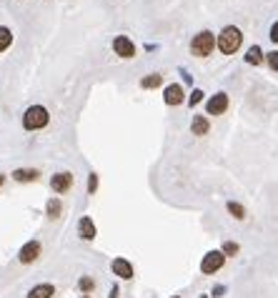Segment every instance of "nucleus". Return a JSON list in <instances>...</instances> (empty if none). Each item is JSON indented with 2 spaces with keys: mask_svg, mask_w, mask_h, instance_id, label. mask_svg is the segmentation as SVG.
Instances as JSON below:
<instances>
[{
  "mask_svg": "<svg viewBox=\"0 0 278 298\" xmlns=\"http://www.w3.org/2000/svg\"><path fill=\"white\" fill-rule=\"evenodd\" d=\"M48 123H50V115H48V110H45L43 105H30V108L25 110V115H23L25 131H40V128H45Z\"/></svg>",
  "mask_w": 278,
  "mask_h": 298,
  "instance_id": "nucleus-2",
  "label": "nucleus"
},
{
  "mask_svg": "<svg viewBox=\"0 0 278 298\" xmlns=\"http://www.w3.org/2000/svg\"><path fill=\"white\" fill-rule=\"evenodd\" d=\"M95 188H98V175L90 173V178H88V193H95Z\"/></svg>",
  "mask_w": 278,
  "mask_h": 298,
  "instance_id": "nucleus-24",
  "label": "nucleus"
},
{
  "mask_svg": "<svg viewBox=\"0 0 278 298\" xmlns=\"http://www.w3.org/2000/svg\"><path fill=\"white\" fill-rule=\"evenodd\" d=\"M171 298H181V296H171Z\"/></svg>",
  "mask_w": 278,
  "mask_h": 298,
  "instance_id": "nucleus-28",
  "label": "nucleus"
},
{
  "mask_svg": "<svg viewBox=\"0 0 278 298\" xmlns=\"http://www.w3.org/2000/svg\"><path fill=\"white\" fill-rule=\"evenodd\" d=\"M113 50H116V55H121V58H136V45H133V40L126 38V35H118V38L113 40Z\"/></svg>",
  "mask_w": 278,
  "mask_h": 298,
  "instance_id": "nucleus-5",
  "label": "nucleus"
},
{
  "mask_svg": "<svg viewBox=\"0 0 278 298\" xmlns=\"http://www.w3.org/2000/svg\"><path fill=\"white\" fill-rule=\"evenodd\" d=\"M61 211H63V203H61L58 198H50V201H48V218H58Z\"/></svg>",
  "mask_w": 278,
  "mask_h": 298,
  "instance_id": "nucleus-19",
  "label": "nucleus"
},
{
  "mask_svg": "<svg viewBox=\"0 0 278 298\" xmlns=\"http://www.w3.org/2000/svg\"><path fill=\"white\" fill-rule=\"evenodd\" d=\"M191 131H193V136H206L210 131V123L206 115H193V123H191Z\"/></svg>",
  "mask_w": 278,
  "mask_h": 298,
  "instance_id": "nucleus-13",
  "label": "nucleus"
},
{
  "mask_svg": "<svg viewBox=\"0 0 278 298\" xmlns=\"http://www.w3.org/2000/svg\"><path fill=\"white\" fill-rule=\"evenodd\" d=\"M163 100H165L168 105H181V103H183V88H181L178 83H171V85L165 88V93H163Z\"/></svg>",
  "mask_w": 278,
  "mask_h": 298,
  "instance_id": "nucleus-10",
  "label": "nucleus"
},
{
  "mask_svg": "<svg viewBox=\"0 0 278 298\" xmlns=\"http://www.w3.org/2000/svg\"><path fill=\"white\" fill-rule=\"evenodd\" d=\"M40 241H28L23 248H20V253H18V261L20 263H33V261H38V256H40Z\"/></svg>",
  "mask_w": 278,
  "mask_h": 298,
  "instance_id": "nucleus-6",
  "label": "nucleus"
},
{
  "mask_svg": "<svg viewBox=\"0 0 278 298\" xmlns=\"http://www.w3.org/2000/svg\"><path fill=\"white\" fill-rule=\"evenodd\" d=\"M110 268H113V273H116L118 278H123V281L133 278V266H131V263H128L126 258H113Z\"/></svg>",
  "mask_w": 278,
  "mask_h": 298,
  "instance_id": "nucleus-8",
  "label": "nucleus"
},
{
  "mask_svg": "<svg viewBox=\"0 0 278 298\" xmlns=\"http://www.w3.org/2000/svg\"><path fill=\"white\" fill-rule=\"evenodd\" d=\"M241 43H243V33L236 25H226L220 30V35H218V50L223 55H233L241 48Z\"/></svg>",
  "mask_w": 278,
  "mask_h": 298,
  "instance_id": "nucleus-1",
  "label": "nucleus"
},
{
  "mask_svg": "<svg viewBox=\"0 0 278 298\" xmlns=\"http://www.w3.org/2000/svg\"><path fill=\"white\" fill-rule=\"evenodd\" d=\"M38 170L35 168H18L15 173H13V178L15 181H20V183H28V181H38Z\"/></svg>",
  "mask_w": 278,
  "mask_h": 298,
  "instance_id": "nucleus-14",
  "label": "nucleus"
},
{
  "mask_svg": "<svg viewBox=\"0 0 278 298\" xmlns=\"http://www.w3.org/2000/svg\"><path fill=\"white\" fill-rule=\"evenodd\" d=\"M160 83H163V75H158V73H150V75H145V78L140 80L143 88H158Z\"/></svg>",
  "mask_w": 278,
  "mask_h": 298,
  "instance_id": "nucleus-18",
  "label": "nucleus"
},
{
  "mask_svg": "<svg viewBox=\"0 0 278 298\" xmlns=\"http://www.w3.org/2000/svg\"><path fill=\"white\" fill-rule=\"evenodd\" d=\"M3 181H5V175H3V173H0V186H3Z\"/></svg>",
  "mask_w": 278,
  "mask_h": 298,
  "instance_id": "nucleus-27",
  "label": "nucleus"
},
{
  "mask_svg": "<svg viewBox=\"0 0 278 298\" xmlns=\"http://www.w3.org/2000/svg\"><path fill=\"white\" fill-rule=\"evenodd\" d=\"M53 296H55V286H50V283H40V286L28 291V298H53Z\"/></svg>",
  "mask_w": 278,
  "mask_h": 298,
  "instance_id": "nucleus-12",
  "label": "nucleus"
},
{
  "mask_svg": "<svg viewBox=\"0 0 278 298\" xmlns=\"http://www.w3.org/2000/svg\"><path fill=\"white\" fill-rule=\"evenodd\" d=\"M266 61H268V66H271L273 71H278V50L268 53V55H266Z\"/></svg>",
  "mask_w": 278,
  "mask_h": 298,
  "instance_id": "nucleus-23",
  "label": "nucleus"
},
{
  "mask_svg": "<svg viewBox=\"0 0 278 298\" xmlns=\"http://www.w3.org/2000/svg\"><path fill=\"white\" fill-rule=\"evenodd\" d=\"M10 43H13V33H10L5 25H0V53H3V50H8V48H10Z\"/></svg>",
  "mask_w": 278,
  "mask_h": 298,
  "instance_id": "nucleus-17",
  "label": "nucleus"
},
{
  "mask_svg": "<svg viewBox=\"0 0 278 298\" xmlns=\"http://www.w3.org/2000/svg\"><path fill=\"white\" fill-rule=\"evenodd\" d=\"M95 223H93V218H88V216H83L80 221H78V235L83 238V241H93L95 238Z\"/></svg>",
  "mask_w": 278,
  "mask_h": 298,
  "instance_id": "nucleus-11",
  "label": "nucleus"
},
{
  "mask_svg": "<svg viewBox=\"0 0 278 298\" xmlns=\"http://www.w3.org/2000/svg\"><path fill=\"white\" fill-rule=\"evenodd\" d=\"M83 298H90V296H83Z\"/></svg>",
  "mask_w": 278,
  "mask_h": 298,
  "instance_id": "nucleus-29",
  "label": "nucleus"
},
{
  "mask_svg": "<svg viewBox=\"0 0 278 298\" xmlns=\"http://www.w3.org/2000/svg\"><path fill=\"white\" fill-rule=\"evenodd\" d=\"M223 263H226V253H223V251H208V253L203 256V261H201V271H203L206 276H213L215 271L223 268Z\"/></svg>",
  "mask_w": 278,
  "mask_h": 298,
  "instance_id": "nucleus-4",
  "label": "nucleus"
},
{
  "mask_svg": "<svg viewBox=\"0 0 278 298\" xmlns=\"http://www.w3.org/2000/svg\"><path fill=\"white\" fill-rule=\"evenodd\" d=\"M246 63H251V66H261V63H263V50H261L258 45L248 48V53H246Z\"/></svg>",
  "mask_w": 278,
  "mask_h": 298,
  "instance_id": "nucleus-15",
  "label": "nucleus"
},
{
  "mask_svg": "<svg viewBox=\"0 0 278 298\" xmlns=\"http://www.w3.org/2000/svg\"><path fill=\"white\" fill-rule=\"evenodd\" d=\"M271 40H273V43H278V20L273 23V25H271Z\"/></svg>",
  "mask_w": 278,
  "mask_h": 298,
  "instance_id": "nucleus-25",
  "label": "nucleus"
},
{
  "mask_svg": "<svg viewBox=\"0 0 278 298\" xmlns=\"http://www.w3.org/2000/svg\"><path fill=\"white\" fill-rule=\"evenodd\" d=\"M70 186H73V173H68V170L53 175V181H50V188H53L55 193H66Z\"/></svg>",
  "mask_w": 278,
  "mask_h": 298,
  "instance_id": "nucleus-9",
  "label": "nucleus"
},
{
  "mask_svg": "<svg viewBox=\"0 0 278 298\" xmlns=\"http://www.w3.org/2000/svg\"><path fill=\"white\" fill-rule=\"evenodd\" d=\"M215 45H218L215 35H213L210 30H201V33L191 40V53H193L196 58H208Z\"/></svg>",
  "mask_w": 278,
  "mask_h": 298,
  "instance_id": "nucleus-3",
  "label": "nucleus"
},
{
  "mask_svg": "<svg viewBox=\"0 0 278 298\" xmlns=\"http://www.w3.org/2000/svg\"><path fill=\"white\" fill-rule=\"evenodd\" d=\"M206 110H208V115H223L228 110V95L226 93H215L213 98H208Z\"/></svg>",
  "mask_w": 278,
  "mask_h": 298,
  "instance_id": "nucleus-7",
  "label": "nucleus"
},
{
  "mask_svg": "<svg viewBox=\"0 0 278 298\" xmlns=\"http://www.w3.org/2000/svg\"><path fill=\"white\" fill-rule=\"evenodd\" d=\"M116 296H118V288L113 286V288H110V298H116Z\"/></svg>",
  "mask_w": 278,
  "mask_h": 298,
  "instance_id": "nucleus-26",
  "label": "nucleus"
},
{
  "mask_svg": "<svg viewBox=\"0 0 278 298\" xmlns=\"http://www.w3.org/2000/svg\"><path fill=\"white\" fill-rule=\"evenodd\" d=\"M226 208H228V213H231L236 221H243V218H246V208H243L241 203H236V201H228V206H226Z\"/></svg>",
  "mask_w": 278,
  "mask_h": 298,
  "instance_id": "nucleus-16",
  "label": "nucleus"
},
{
  "mask_svg": "<svg viewBox=\"0 0 278 298\" xmlns=\"http://www.w3.org/2000/svg\"><path fill=\"white\" fill-rule=\"evenodd\" d=\"M220 251H223L226 256H236V253H238V243H233V241H226Z\"/></svg>",
  "mask_w": 278,
  "mask_h": 298,
  "instance_id": "nucleus-21",
  "label": "nucleus"
},
{
  "mask_svg": "<svg viewBox=\"0 0 278 298\" xmlns=\"http://www.w3.org/2000/svg\"><path fill=\"white\" fill-rule=\"evenodd\" d=\"M201 100H203V90H198V88H196V90L191 93V98H188V103H191V105H198Z\"/></svg>",
  "mask_w": 278,
  "mask_h": 298,
  "instance_id": "nucleus-22",
  "label": "nucleus"
},
{
  "mask_svg": "<svg viewBox=\"0 0 278 298\" xmlns=\"http://www.w3.org/2000/svg\"><path fill=\"white\" fill-rule=\"evenodd\" d=\"M78 286H80V291H83V293H93V291H95V281H93V278H88V276H85V278H80V283H78Z\"/></svg>",
  "mask_w": 278,
  "mask_h": 298,
  "instance_id": "nucleus-20",
  "label": "nucleus"
}]
</instances>
